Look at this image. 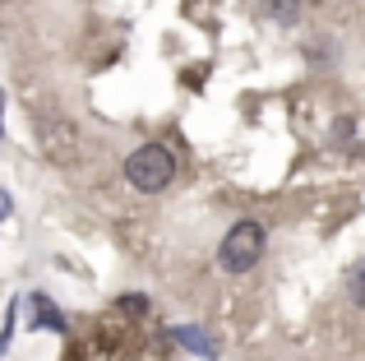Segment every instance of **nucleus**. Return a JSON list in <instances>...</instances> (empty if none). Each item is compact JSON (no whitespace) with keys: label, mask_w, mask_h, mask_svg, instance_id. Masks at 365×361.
Masks as SVG:
<instances>
[{"label":"nucleus","mask_w":365,"mask_h":361,"mask_svg":"<svg viewBox=\"0 0 365 361\" xmlns=\"http://www.w3.org/2000/svg\"><path fill=\"white\" fill-rule=\"evenodd\" d=\"M171 176H176V158H171V148H162V144H143V148H134V153L125 158V180H130L134 190H143V195L167 190Z\"/></svg>","instance_id":"nucleus-1"},{"label":"nucleus","mask_w":365,"mask_h":361,"mask_svg":"<svg viewBox=\"0 0 365 361\" xmlns=\"http://www.w3.org/2000/svg\"><path fill=\"white\" fill-rule=\"evenodd\" d=\"M264 241H268V232L259 223H236L232 232L222 236V245H217V260H222V269L227 273H250L259 264V255H264Z\"/></svg>","instance_id":"nucleus-2"},{"label":"nucleus","mask_w":365,"mask_h":361,"mask_svg":"<svg viewBox=\"0 0 365 361\" xmlns=\"http://www.w3.org/2000/svg\"><path fill=\"white\" fill-rule=\"evenodd\" d=\"M171 338H176L185 352H195L199 361H217V343L204 334V329H195V325H176V329H171Z\"/></svg>","instance_id":"nucleus-3"},{"label":"nucleus","mask_w":365,"mask_h":361,"mask_svg":"<svg viewBox=\"0 0 365 361\" xmlns=\"http://www.w3.org/2000/svg\"><path fill=\"white\" fill-rule=\"evenodd\" d=\"M28 306H33V329H56V334H65V315H61V306H56L51 297H46V292H33V301H28Z\"/></svg>","instance_id":"nucleus-4"},{"label":"nucleus","mask_w":365,"mask_h":361,"mask_svg":"<svg viewBox=\"0 0 365 361\" xmlns=\"http://www.w3.org/2000/svg\"><path fill=\"white\" fill-rule=\"evenodd\" d=\"M259 5H264L268 19H277V24H296V14H301V0H259Z\"/></svg>","instance_id":"nucleus-5"},{"label":"nucleus","mask_w":365,"mask_h":361,"mask_svg":"<svg viewBox=\"0 0 365 361\" xmlns=\"http://www.w3.org/2000/svg\"><path fill=\"white\" fill-rule=\"evenodd\" d=\"M120 310L125 315H143V310H148V297H120Z\"/></svg>","instance_id":"nucleus-6"},{"label":"nucleus","mask_w":365,"mask_h":361,"mask_svg":"<svg viewBox=\"0 0 365 361\" xmlns=\"http://www.w3.org/2000/svg\"><path fill=\"white\" fill-rule=\"evenodd\" d=\"M0 111H5V93H0ZM0 139H5V126H0Z\"/></svg>","instance_id":"nucleus-7"}]
</instances>
